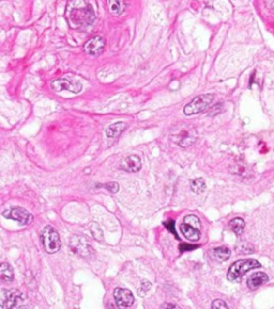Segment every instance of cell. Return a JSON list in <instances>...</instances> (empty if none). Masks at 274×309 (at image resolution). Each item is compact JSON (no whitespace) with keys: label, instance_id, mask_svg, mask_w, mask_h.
Here are the masks:
<instances>
[{"label":"cell","instance_id":"1","mask_svg":"<svg viewBox=\"0 0 274 309\" xmlns=\"http://www.w3.org/2000/svg\"><path fill=\"white\" fill-rule=\"evenodd\" d=\"M64 16L73 29L89 27L95 21L94 10L88 0H69Z\"/></svg>","mask_w":274,"mask_h":309},{"label":"cell","instance_id":"2","mask_svg":"<svg viewBox=\"0 0 274 309\" xmlns=\"http://www.w3.org/2000/svg\"><path fill=\"white\" fill-rule=\"evenodd\" d=\"M261 267V264L254 259H241L236 261L227 273V279L231 282H239L246 272Z\"/></svg>","mask_w":274,"mask_h":309},{"label":"cell","instance_id":"3","mask_svg":"<svg viewBox=\"0 0 274 309\" xmlns=\"http://www.w3.org/2000/svg\"><path fill=\"white\" fill-rule=\"evenodd\" d=\"M180 231L186 240L191 242L199 241L201 236L200 219L195 215L185 216L183 224H181L180 226Z\"/></svg>","mask_w":274,"mask_h":309},{"label":"cell","instance_id":"4","mask_svg":"<svg viewBox=\"0 0 274 309\" xmlns=\"http://www.w3.org/2000/svg\"><path fill=\"white\" fill-rule=\"evenodd\" d=\"M41 242L45 251L49 255L58 252L61 247V241H60L58 232L52 226L44 227L41 232Z\"/></svg>","mask_w":274,"mask_h":309},{"label":"cell","instance_id":"5","mask_svg":"<svg viewBox=\"0 0 274 309\" xmlns=\"http://www.w3.org/2000/svg\"><path fill=\"white\" fill-rule=\"evenodd\" d=\"M26 303V297L17 289H10L3 291L2 296L0 297V306L2 308H19Z\"/></svg>","mask_w":274,"mask_h":309},{"label":"cell","instance_id":"6","mask_svg":"<svg viewBox=\"0 0 274 309\" xmlns=\"http://www.w3.org/2000/svg\"><path fill=\"white\" fill-rule=\"evenodd\" d=\"M213 100H214V96L212 94L197 96V97L193 99L189 104H186L184 106L183 112L186 116L198 114L202 112V111H205L208 106H210Z\"/></svg>","mask_w":274,"mask_h":309},{"label":"cell","instance_id":"7","mask_svg":"<svg viewBox=\"0 0 274 309\" xmlns=\"http://www.w3.org/2000/svg\"><path fill=\"white\" fill-rule=\"evenodd\" d=\"M50 88L55 93H60L62 90H69L73 94H79L83 89L82 83H79L77 80L70 79V78H61L55 80L50 84Z\"/></svg>","mask_w":274,"mask_h":309},{"label":"cell","instance_id":"8","mask_svg":"<svg viewBox=\"0 0 274 309\" xmlns=\"http://www.w3.org/2000/svg\"><path fill=\"white\" fill-rule=\"evenodd\" d=\"M3 217L8 218L14 221H17L18 224L23 226H29L33 222V216L30 212L21 206H14L9 209L8 211H3Z\"/></svg>","mask_w":274,"mask_h":309},{"label":"cell","instance_id":"9","mask_svg":"<svg viewBox=\"0 0 274 309\" xmlns=\"http://www.w3.org/2000/svg\"><path fill=\"white\" fill-rule=\"evenodd\" d=\"M70 248L71 250L74 251L77 255L82 256L84 258H87L92 255L93 249L88 241L80 236H73L70 241Z\"/></svg>","mask_w":274,"mask_h":309},{"label":"cell","instance_id":"10","mask_svg":"<svg viewBox=\"0 0 274 309\" xmlns=\"http://www.w3.org/2000/svg\"><path fill=\"white\" fill-rule=\"evenodd\" d=\"M114 300L117 307L128 308L134 304V296L129 289L116 288L114 290Z\"/></svg>","mask_w":274,"mask_h":309},{"label":"cell","instance_id":"11","mask_svg":"<svg viewBox=\"0 0 274 309\" xmlns=\"http://www.w3.org/2000/svg\"><path fill=\"white\" fill-rule=\"evenodd\" d=\"M105 48V40L101 35H95L91 38L84 45V50L91 56H96L100 55L104 50Z\"/></svg>","mask_w":274,"mask_h":309},{"label":"cell","instance_id":"12","mask_svg":"<svg viewBox=\"0 0 274 309\" xmlns=\"http://www.w3.org/2000/svg\"><path fill=\"white\" fill-rule=\"evenodd\" d=\"M119 168L129 173H136L141 169V160L137 155H131L121 162Z\"/></svg>","mask_w":274,"mask_h":309},{"label":"cell","instance_id":"13","mask_svg":"<svg viewBox=\"0 0 274 309\" xmlns=\"http://www.w3.org/2000/svg\"><path fill=\"white\" fill-rule=\"evenodd\" d=\"M269 281V277L266 273H254L247 279V287L252 289V290H255V289L259 288L260 286L265 285Z\"/></svg>","mask_w":274,"mask_h":309},{"label":"cell","instance_id":"14","mask_svg":"<svg viewBox=\"0 0 274 309\" xmlns=\"http://www.w3.org/2000/svg\"><path fill=\"white\" fill-rule=\"evenodd\" d=\"M126 129V124L122 123V121H118V123L111 124L107 129H106V136L108 139H116Z\"/></svg>","mask_w":274,"mask_h":309},{"label":"cell","instance_id":"15","mask_svg":"<svg viewBox=\"0 0 274 309\" xmlns=\"http://www.w3.org/2000/svg\"><path fill=\"white\" fill-rule=\"evenodd\" d=\"M209 253L213 259L223 262L229 259L231 255V250L228 249L227 247H217V248H213V249H211Z\"/></svg>","mask_w":274,"mask_h":309},{"label":"cell","instance_id":"16","mask_svg":"<svg viewBox=\"0 0 274 309\" xmlns=\"http://www.w3.org/2000/svg\"><path fill=\"white\" fill-rule=\"evenodd\" d=\"M0 280L10 283L14 280V271L9 263L0 264Z\"/></svg>","mask_w":274,"mask_h":309},{"label":"cell","instance_id":"17","mask_svg":"<svg viewBox=\"0 0 274 309\" xmlns=\"http://www.w3.org/2000/svg\"><path fill=\"white\" fill-rule=\"evenodd\" d=\"M125 10V0H109V11L114 15H120Z\"/></svg>","mask_w":274,"mask_h":309},{"label":"cell","instance_id":"18","mask_svg":"<svg viewBox=\"0 0 274 309\" xmlns=\"http://www.w3.org/2000/svg\"><path fill=\"white\" fill-rule=\"evenodd\" d=\"M230 228L232 232H235V234L239 235L242 233V231L244 230L245 228V222L244 220L242 219V218H235V219H232L230 221Z\"/></svg>","mask_w":274,"mask_h":309},{"label":"cell","instance_id":"19","mask_svg":"<svg viewBox=\"0 0 274 309\" xmlns=\"http://www.w3.org/2000/svg\"><path fill=\"white\" fill-rule=\"evenodd\" d=\"M191 189L193 192H194V194H197V195L202 194V192H204L206 189L205 180L202 179H193L191 181Z\"/></svg>","mask_w":274,"mask_h":309},{"label":"cell","instance_id":"20","mask_svg":"<svg viewBox=\"0 0 274 309\" xmlns=\"http://www.w3.org/2000/svg\"><path fill=\"white\" fill-rule=\"evenodd\" d=\"M90 231H91V234H92L93 239L95 241L98 242H102L103 241V232H102V229H101L100 226L96 224V222H91L90 224Z\"/></svg>","mask_w":274,"mask_h":309},{"label":"cell","instance_id":"21","mask_svg":"<svg viewBox=\"0 0 274 309\" xmlns=\"http://www.w3.org/2000/svg\"><path fill=\"white\" fill-rule=\"evenodd\" d=\"M237 250H238V252L245 253V255H247V253L254 252V248L251 244H248V243H242L240 247L237 248Z\"/></svg>","mask_w":274,"mask_h":309},{"label":"cell","instance_id":"22","mask_svg":"<svg viewBox=\"0 0 274 309\" xmlns=\"http://www.w3.org/2000/svg\"><path fill=\"white\" fill-rule=\"evenodd\" d=\"M151 287H152L151 282H150V281H148V280L144 279L143 281H141V288H140V289H138V295H139V296H144V295H146L147 291H148L149 289H151Z\"/></svg>","mask_w":274,"mask_h":309},{"label":"cell","instance_id":"23","mask_svg":"<svg viewBox=\"0 0 274 309\" xmlns=\"http://www.w3.org/2000/svg\"><path fill=\"white\" fill-rule=\"evenodd\" d=\"M104 188L106 190H108L109 192H111V194H117V192L119 191V184L115 183V181H111V183L105 184Z\"/></svg>","mask_w":274,"mask_h":309},{"label":"cell","instance_id":"24","mask_svg":"<svg viewBox=\"0 0 274 309\" xmlns=\"http://www.w3.org/2000/svg\"><path fill=\"white\" fill-rule=\"evenodd\" d=\"M212 308H228L227 304L223 300H215L211 304Z\"/></svg>","mask_w":274,"mask_h":309},{"label":"cell","instance_id":"25","mask_svg":"<svg viewBox=\"0 0 274 309\" xmlns=\"http://www.w3.org/2000/svg\"><path fill=\"white\" fill-rule=\"evenodd\" d=\"M165 227L168 229L171 233H174V234L176 235V237H178V235H177V232L175 230V222L172 220H169L168 222H165Z\"/></svg>","mask_w":274,"mask_h":309},{"label":"cell","instance_id":"26","mask_svg":"<svg viewBox=\"0 0 274 309\" xmlns=\"http://www.w3.org/2000/svg\"><path fill=\"white\" fill-rule=\"evenodd\" d=\"M179 248L181 249V251H186V250H193V249H196V248H198V246H196V245L181 244Z\"/></svg>","mask_w":274,"mask_h":309},{"label":"cell","instance_id":"27","mask_svg":"<svg viewBox=\"0 0 274 309\" xmlns=\"http://www.w3.org/2000/svg\"><path fill=\"white\" fill-rule=\"evenodd\" d=\"M162 307H168V308H176L177 306L174 305V304H166V305H163Z\"/></svg>","mask_w":274,"mask_h":309}]
</instances>
